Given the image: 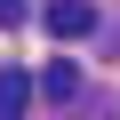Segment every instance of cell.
I'll return each instance as SVG.
<instances>
[{
	"instance_id": "1",
	"label": "cell",
	"mask_w": 120,
	"mask_h": 120,
	"mask_svg": "<svg viewBox=\"0 0 120 120\" xmlns=\"http://www.w3.org/2000/svg\"><path fill=\"white\" fill-rule=\"evenodd\" d=\"M48 32L56 40H88L96 32V8H88V0H48Z\"/></svg>"
},
{
	"instance_id": "2",
	"label": "cell",
	"mask_w": 120,
	"mask_h": 120,
	"mask_svg": "<svg viewBox=\"0 0 120 120\" xmlns=\"http://www.w3.org/2000/svg\"><path fill=\"white\" fill-rule=\"evenodd\" d=\"M32 88H40V80H32V72H16V64L0 72V120H16V112L32 104Z\"/></svg>"
},
{
	"instance_id": "3",
	"label": "cell",
	"mask_w": 120,
	"mask_h": 120,
	"mask_svg": "<svg viewBox=\"0 0 120 120\" xmlns=\"http://www.w3.org/2000/svg\"><path fill=\"white\" fill-rule=\"evenodd\" d=\"M40 96H48V104H72V96H80V72H72V64H48V72H40Z\"/></svg>"
},
{
	"instance_id": "4",
	"label": "cell",
	"mask_w": 120,
	"mask_h": 120,
	"mask_svg": "<svg viewBox=\"0 0 120 120\" xmlns=\"http://www.w3.org/2000/svg\"><path fill=\"white\" fill-rule=\"evenodd\" d=\"M32 8H24V0H0V24H24Z\"/></svg>"
}]
</instances>
